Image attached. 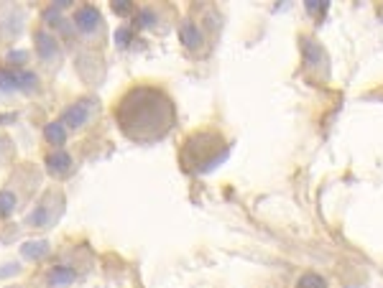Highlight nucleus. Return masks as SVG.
I'll use <instances>...</instances> for the list:
<instances>
[{
    "instance_id": "12",
    "label": "nucleus",
    "mask_w": 383,
    "mask_h": 288,
    "mask_svg": "<svg viewBox=\"0 0 383 288\" xmlns=\"http://www.w3.org/2000/svg\"><path fill=\"white\" fill-rule=\"evenodd\" d=\"M72 281V273L69 271H54L52 275H49V283L52 286H62V283H69Z\"/></svg>"
},
{
    "instance_id": "7",
    "label": "nucleus",
    "mask_w": 383,
    "mask_h": 288,
    "mask_svg": "<svg viewBox=\"0 0 383 288\" xmlns=\"http://www.w3.org/2000/svg\"><path fill=\"white\" fill-rule=\"evenodd\" d=\"M44 135H46V141L49 143H54V146H62L64 143V138H66V130H64V123H49L46 126V130H44Z\"/></svg>"
},
{
    "instance_id": "1",
    "label": "nucleus",
    "mask_w": 383,
    "mask_h": 288,
    "mask_svg": "<svg viewBox=\"0 0 383 288\" xmlns=\"http://www.w3.org/2000/svg\"><path fill=\"white\" fill-rule=\"evenodd\" d=\"M115 120L133 143H156L177 123V110L164 89L136 84L115 105Z\"/></svg>"
},
{
    "instance_id": "5",
    "label": "nucleus",
    "mask_w": 383,
    "mask_h": 288,
    "mask_svg": "<svg viewBox=\"0 0 383 288\" xmlns=\"http://www.w3.org/2000/svg\"><path fill=\"white\" fill-rule=\"evenodd\" d=\"M46 166H49V171H52L54 176H64V174H69V169H72V158H69V153H64V151H54V153H49V158H46Z\"/></svg>"
},
{
    "instance_id": "6",
    "label": "nucleus",
    "mask_w": 383,
    "mask_h": 288,
    "mask_svg": "<svg viewBox=\"0 0 383 288\" xmlns=\"http://www.w3.org/2000/svg\"><path fill=\"white\" fill-rule=\"evenodd\" d=\"M179 38H182V44H185L187 49H197V46L202 44V33H199V29L192 21H185L179 26Z\"/></svg>"
},
{
    "instance_id": "13",
    "label": "nucleus",
    "mask_w": 383,
    "mask_h": 288,
    "mask_svg": "<svg viewBox=\"0 0 383 288\" xmlns=\"http://www.w3.org/2000/svg\"><path fill=\"white\" fill-rule=\"evenodd\" d=\"M115 41H118L120 46H128V41H131V33H128L126 29H120L118 33H115Z\"/></svg>"
},
{
    "instance_id": "2",
    "label": "nucleus",
    "mask_w": 383,
    "mask_h": 288,
    "mask_svg": "<svg viewBox=\"0 0 383 288\" xmlns=\"http://www.w3.org/2000/svg\"><path fill=\"white\" fill-rule=\"evenodd\" d=\"M36 77L31 72H15V69H0V87L3 89H31L36 84Z\"/></svg>"
},
{
    "instance_id": "9",
    "label": "nucleus",
    "mask_w": 383,
    "mask_h": 288,
    "mask_svg": "<svg viewBox=\"0 0 383 288\" xmlns=\"http://www.w3.org/2000/svg\"><path fill=\"white\" fill-rule=\"evenodd\" d=\"M296 288H327V283H324V278L317 273H304L302 278H299V283H296Z\"/></svg>"
},
{
    "instance_id": "10",
    "label": "nucleus",
    "mask_w": 383,
    "mask_h": 288,
    "mask_svg": "<svg viewBox=\"0 0 383 288\" xmlns=\"http://www.w3.org/2000/svg\"><path fill=\"white\" fill-rule=\"evenodd\" d=\"M15 209V194L0 192V217H8Z\"/></svg>"
},
{
    "instance_id": "3",
    "label": "nucleus",
    "mask_w": 383,
    "mask_h": 288,
    "mask_svg": "<svg viewBox=\"0 0 383 288\" xmlns=\"http://www.w3.org/2000/svg\"><path fill=\"white\" fill-rule=\"evenodd\" d=\"M89 115H92V100H80V103H74L72 107L64 112L62 123L69 128H82L89 120Z\"/></svg>"
},
{
    "instance_id": "8",
    "label": "nucleus",
    "mask_w": 383,
    "mask_h": 288,
    "mask_svg": "<svg viewBox=\"0 0 383 288\" xmlns=\"http://www.w3.org/2000/svg\"><path fill=\"white\" fill-rule=\"evenodd\" d=\"M36 49L41 56H52L54 52H57V41H54L46 31H38L36 33Z\"/></svg>"
},
{
    "instance_id": "14",
    "label": "nucleus",
    "mask_w": 383,
    "mask_h": 288,
    "mask_svg": "<svg viewBox=\"0 0 383 288\" xmlns=\"http://www.w3.org/2000/svg\"><path fill=\"white\" fill-rule=\"evenodd\" d=\"M113 10H115V13H128V10H131V6H128V3H115V6H113Z\"/></svg>"
},
{
    "instance_id": "4",
    "label": "nucleus",
    "mask_w": 383,
    "mask_h": 288,
    "mask_svg": "<svg viewBox=\"0 0 383 288\" xmlns=\"http://www.w3.org/2000/svg\"><path fill=\"white\" fill-rule=\"evenodd\" d=\"M100 23H103V15H100V10H97L95 6L77 8V13H74V26L80 31H95Z\"/></svg>"
},
{
    "instance_id": "11",
    "label": "nucleus",
    "mask_w": 383,
    "mask_h": 288,
    "mask_svg": "<svg viewBox=\"0 0 383 288\" xmlns=\"http://www.w3.org/2000/svg\"><path fill=\"white\" fill-rule=\"evenodd\" d=\"M46 252H49L46 243H29L26 248H23V255H26V258H41V255H46Z\"/></svg>"
}]
</instances>
